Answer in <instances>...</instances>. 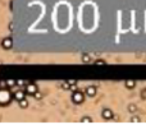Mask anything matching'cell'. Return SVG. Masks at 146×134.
Returning <instances> with one entry per match:
<instances>
[{
    "instance_id": "obj_1",
    "label": "cell",
    "mask_w": 146,
    "mask_h": 134,
    "mask_svg": "<svg viewBox=\"0 0 146 134\" xmlns=\"http://www.w3.org/2000/svg\"><path fill=\"white\" fill-rule=\"evenodd\" d=\"M13 96L7 88H0V105L5 106L12 101Z\"/></svg>"
},
{
    "instance_id": "obj_2",
    "label": "cell",
    "mask_w": 146,
    "mask_h": 134,
    "mask_svg": "<svg viewBox=\"0 0 146 134\" xmlns=\"http://www.w3.org/2000/svg\"><path fill=\"white\" fill-rule=\"evenodd\" d=\"M24 92L26 93H28V95H33L36 91H37V86L35 84V83H26L24 84Z\"/></svg>"
},
{
    "instance_id": "obj_3",
    "label": "cell",
    "mask_w": 146,
    "mask_h": 134,
    "mask_svg": "<svg viewBox=\"0 0 146 134\" xmlns=\"http://www.w3.org/2000/svg\"><path fill=\"white\" fill-rule=\"evenodd\" d=\"M83 98H85V96L82 92H74L73 96H72V100H73V102L74 104H81V102H83Z\"/></svg>"
},
{
    "instance_id": "obj_4",
    "label": "cell",
    "mask_w": 146,
    "mask_h": 134,
    "mask_svg": "<svg viewBox=\"0 0 146 134\" xmlns=\"http://www.w3.org/2000/svg\"><path fill=\"white\" fill-rule=\"evenodd\" d=\"M1 46L5 49V50H9V49H12V46H13V40H12L10 37L4 38V40L1 41Z\"/></svg>"
},
{
    "instance_id": "obj_5",
    "label": "cell",
    "mask_w": 146,
    "mask_h": 134,
    "mask_svg": "<svg viewBox=\"0 0 146 134\" xmlns=\"http://www.w3.org/2000/svg\"><path fill=\"white\" fill-rule=\"evenodd\" d=\"M26 97V92L24 91H17V92H14V95H13V98L14 100H17V101H19L22 98H24Z\"/></svg>"
},
{
    "instance_id": "obj_6",
    "label": "cell",
    "mask_w": 146,
    "mask_h": 134,
    "mask_svg": "<svg viewBox=\"0 0 146 134\" xmlns=\"http://www.w3.org/2000/svg\"><path fill=\"white\" fill-rule=\"evenodd\" d=\"M103 117H104L105 120H110V119L113 117V112H112V110H109V109H104V110H103Z\"/></svg>"
},
{
    "instance_id": "obj_7",
    "label": "cell",
    "mask_w": 146,
    "mask_h": 134,
    "mask_svg": "<svg viewBox=\"0 0 146 134\" xmlns=\"http://www.w3.org/2000/svg\"><path fill=\"white\" fill-rule=\"evenodd\" d=\"M86 93H87V96H90V97H92V96H95V93H96V88L95 87H87L86 88Z\"/></svg>"
},
{
    "instance_id": "obj_8",
    "label": "cell",
    "mask_w": 146,
    "mask_h": 134,
    "mask_svg": "<svg viewBox=\"0 0 146 134\" xmlns=\"http://www.w3.org/2000/svg\"><path fill=\"white\" fill-rule=\"evenodd\" d=\"M5 84H7V88H13L16 86V79H7Z\"/></svg>"
},
{
    "instance_id": "obj_9",
    "label": "cell",
    "mask_w": 146,
    "mask_h": 134,
    "mask_svg": "<svg viewBox=\"0 0 146 134\" xmlns=\"http://www.w3.org/2000/svg\"><path fill=\"white\" fill-rule=\"evenodd\" d=\"M18 104H19L21 109H26V107L28 106V101H27L26 98H22V100H19V101H18Z\"/></svg>"
},
{
    "instance_id": "obj_10",
    "label": "cell",
    "mask_w": 146,
    "mask_h": 134,
    "mask_svg": "<svg viewBox=\"0 0 146 134\" xmlns=\"http://www.w3.org/2000/svg\"><path fill=\"white\" fill-rule=\"evenodd\" d=\"M135 84H136V83H135V81H127V82H126V87H127V88H133Z\"/></svg>"
},
{
    "instance_id": "obj_11",
    "label": "cell",
    "mask_w": 146,
    "mask_h": 134,
    "mask_svg": "<svg viewBox=\"0 0 146 134\" xmlns=\"http://www.w3.org/2000/svg\"><path fill=\"white\" fill-rule=\"evenodd\" d=\"M26 84V82L23 81V79H18V81H16V86H19V87H23Z\"/></svg>"
},
{
    "instance_id": "obj_12",
    "label": "cell",
    "mask_w": 146,
    "mask_h": 134,
    "mask_svg": "<svg viewBox=\"0 0 146 134\" xmlns=\"http://www.w3.org/2000/svg\"><path fill=\"white\" fill-rule=\"evenodd\" d=\"M33 96H35V98H36V100H40V98H41V97H42V95H41V93H40L39 91H36V92H35V93H33Z\"/></svg>"
},
{
    "instance_id": "obj_13",
    "label": "cell",
    "mask_w": 146,
    "mask_h": 134,
    "mask_svg": "<svg viewBox=\"0 0 146 134\" xmlns=\"http://www.w3.org/2000/svg\"><path fill=\"white\" fill-rule=\"evenodd\" d=\"M81 121H82V123H91V119H90V117H82Z\"/></svg>"
},
{
    "instance_id": "obj_14",
    "label": "cell",
    "mask_w": 146,
    "mask_h": 134,
    "mask_svg": "<svg viewBox=\"0 0 146 134\" xmlns=\"http://www.w3.org/2000/svg\"><path fill=\"white\" fill-rule=\"evenodd\" d=\"M88 60H90V56H88V55H83V56H82V61L87 63Z\"/></svg>"
},
{
    "instance_id": "obj_15",
    "label": "cell",
    "mask_w": 146,
    "mask_h": 134,
    "mask_svg": "<svg viewBox=\"0 0 146 134\" xmlns=\"http://www.w3.org/2000/svg\"><path fill=\"white\" fill-rule=\"evenodd\" d=\"M96 65H105V61H103V60H99V61H96Z\"/></svg>"
},
{
    "instance_id": "obj_16",
    "label": "cell",
    "mask_w": 146,
    "mask_h": 134,
    "mask_svg": "<svg viewBox=\"0 0 146 134\" xmlns=\"http://www.w3.org/2000/svg\"><path fill=\"white\" fill-rule=\"evenodd\" d=\"M141 96H142V98H145L146 100V89H144V91L141 92Z\"/></svg>"
},
{
    "instance_id": "obj_17",
    "label": "cell",
    "mask_w": 146,
    "mask_h": 134,
    "mask_svg": "<svg viewBox=\"0 0 146 134\" xmlns=\"http://www.w3.org/2000/svg\"><path fill=\"white\" fill-rule=\"evenodd\" d=\"M129 110H131V111L133 112V111L136 110V106H135V105H131V106H129Z\"/></svg>"
},
{
    "instance_id": "obj_18",
    "label": "cell",
    "mask_w": 146,
    "mask_h": 134,
    "mask_svg": "<svg viewBox=\"0 0 146 134\" xmlns=\"http://www.w3.org/2000/svg\"><path fill=\"white\" fill-rule=\"evenodd\" d=\"M69 87H71V86H69L68 83H64V84H63V88H64V89H68Z\"/></svg>"
},
{
    "instance_id": "obj_19",
    "label": "cell",
    "mask_w": 146,
    "mask_h": 134,
    "mask_svg": "<svg viewBox=\"0 0 146 134\" xmlns=\"http://www.w3.org/2000/svg\"><path fill=\"white\" fill-rule=\"evenodd\" d=\"M74 83H76V81H68V84H69V86H73Z\"/></svg>"
},
{
    "instance_id": "obj_20",
    "label": "cell",
    "mask_w": 146,
    "mask_h": 134,
    "mask_svg": "<svg viewBox=\"0 0 146 134\" xmlns=\"http://www.w3.org/2000/svg\"><path fill=\"white\" fill-rule=\"evenodd\" d=\"M132 121H133V123H136V121H140V119H138V117H133V119H132Z\"/></svg>"
}]
</instances>
